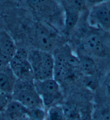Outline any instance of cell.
I'll return each mask as SVG.
<instances>
[{"label":"cell","instance_id":"cell-1","mask_svg":"<svg viewBox=\"0 0 110 120\" xmlns=\"http://www.w3.org/2000/svg\"><path fill=\"white\" fill-rule=\"evenodd\" d=\"M28 59L33 72L34 80L53 78L54 57L50 52L37 50L28 52Z\"/></svg>","mask_w":110,"mask_h":120},{"label":"cell","instance_id":"cell-2","mask_svg":"<svg viewBox=\"0 0 110 120\" xmlns=\"http://www.w3.org/2000/svg\"><path fill=\"white\" fill-rule=\"evenodd\" d=\"M12 99L21 103L28 109L44 107L41 98L35 90L33 81L17 80Z\"/></svg>","mask_w":110,"mask_h":120},{"label":"cell","instance_id":"cell-3","mask_svg":"<svg viewBox=\"0 0 110 120\" xmlns=\"http://www.w3.org/2000/svg\"><path fill=\"white\" fill-rule=\"evenodd\" d=\"M33 83L44 107L49 108L54 106L61 98L62 93L60 83L53 78L41 81L34 80Z\"/></svg>","mask_w":110,"mask_h":120},{"label":"cell","instance_id":"cell-4","mask_svg":"<svg viewBox=\"0 0 110 120\" xmlns=\"http://www.w3.org/2000/svg\"><path fill=\"white\" fill-rule=\"evenodd\" d=\"M10 70L18 80L34 81L33 72L28 59V51L18 49L9 64Z\"/></svg>","mask_w":110,"mask_h":120},{"label":"cell","instance_id":"cell-5","mask_svg":"<svg viewBox=\"0 0 110 120\" xmlns=\"http://www.w3.org/2000/svg\"><path fill=\"white\" fill-rule=\"evenodd\" d=\"M90 19L93 25L104 30H110V3H100L93 7L90 12Z\"/></svg>","mask_w":110,"mask_h":120},{"label":"cell","instance_id":"cell-6","mask_svg":"<svg viewBox=\"0 0 110 120\" xmlns=\"http://www.w3.org/2000/svg\"><path fill=\"white\" fill-rule=\"evenodd\" d=\"M35 41L38 49L43 51L50 52L54 45V38L53 34L42 23H38L36 25Z\"/></svg>","mask_w":110,"mask_h":120},{"label":"cell","instance_id":"cell-7","mask_svg":"<svg viewBox=\"0 0 110 120\" xmlns=\"http://www.w3.org/2000/svg\"><path fill=\"white\" fill-rule=\"evenodd\" d=\"M54 57L53 79L60 83L67 78L71 66L69 63V57L66 53H57Z\"/></svg>","mask_w":110,"mask_h":120},{"label":"cell","instance_id":"cell-8","mask_svg":"<svg viewBox=\"0 0 110 120\" xmlns=\"http://www.w3.org/2000/svg\"><path fill=\"white\" fill-rule=\"evenodd\" d=\"M83 48L88 53L97 57L106 54V46L103 38L97 34H92L86 38L83 43Z\"/></svg>","mask_w":110,"mask_h":120},{"label":"cell","instance_id":"cell-9","mask_svg":"<svg viewBox=\"0 0 110 120\" xmlns=\"http://www.w3.org/2000/svg\"><path fill=\"white\" fill-rule=\"evenodd\" d=\"M63 4L65 13L64 26L67 31L69 32L77 24L81 10L76 8L71 1H64Z\"/></svg>","mask_w":110,"mask_h":120},{"label":"cell","instance_id":"cell-10","mask_svg":"<svg viewBox=\"0 0 110 120\" xmlns=\"http://www.w3.org/2000/svg\"><path fill=\"white\" fill-rule=\"evenodd\" d=\"M17 80L9 66L0 71V92L12 96Z\"/></svg>","mask_w":110,"mask_h":120},{"label":"cell","instance_id":"cell-11","mask_svg":"<svg viewBox=\"0 0 110 120\" xmlns=\"http://www.w3.org/2000/svg\"><path fill=\"white\" fill-rule=\"evenodd\" d=\"M28 109L18 101L12 99L4 110L7 116L11 120H21L28 115Z\"/></svg>","mask_w":110,"mask_h":120},{"label":"cell","instance_id":"cell-12","mask_svg":"<svg viewBox=\"0 0 110 120\" xmlns=\"http://www.w3.org/2000/svg\"><path fill=\"white\" fill-rule=\"evenodd\" d=\"M17 50L12 38L7 32L0 31V52L10 60Z\"/></svg>","mask_w":110,"mask_h":120},{"label":"cell","instance_id":"cell-13","mask_svg":"<svg viewBox=\"0 0 110 120\" xmlns=\"http://www.w3.org/2000/svg\"><path fill=\"white\" fill-rule=\"evenodd\" d=\"M79 66L85 75H95L97 71L95 61L89 56L82 55L78 57Z\"/></svg>","mask_w":110,"mask_h":120},{"label":"cell","instance_id":"cell-14","mask_svg":"<svg viewBox=\"0 0 110 120\" xmlns=\"http://www.w3.org/2000/svg\"><path fill=\"white\" fill-rule=\"evenodd\" d=\"M45 120H66L62 106L54 105L48 108Z\"/></svg>","mask_w":110,"mask_h":120},{"label":"cell","instance_id":"cell-15","mask_svg":"<svg viewBox=\"0 0 110 120\" xmlns=\"http://www.w3.org/2000/svg\"><path fill=\"white\" fill-rule=\"evenodd\" d=\"M62 106L66 120H80V113L75 106L68 104Z\"/></svg>","mask_w":110,"mask_h":120},{"label":"cell","instance_id":"cell-16","mask_svg":"<svg viewBox=\"0 0 110 120\" xmlns=\"http://www.w3.org/2000/svg\"><path fill=\"white\" fill-rule=\"evenodd\" d=\"M28 116L33 120H45L46 112L44 107H36L28 109Z\"/></svg>","mask_w":110,"mask_h":120},{"label":"cell","instance_id":"cell-17","mask_svg":"<svg viewBox=\"0 0 110 120\" xmlns=\"http://www.w3.org/2000/svg\"><path fill=\"white\" fill-rule=\"evenodd\" d=\"M85 86L90 90H95L99 85V81L95 75H85L83 79Z\"/></svg>","mask_w":110,"mask_h":120},{"label":"cell","instance_id":"cell-18","mask_svg":"<svg viewBox=\"0 0 110 120\" xmlns=\"http://www.w3.org/2000/svg\"><path fill=\"white\" fill-rule=\"evenodd\" d=\"M12 99V96L0 92V112H4L8 103Z\"/></svg>","mask_w":110,"mask_h":120},{"label":"cell","instance_id":"cell-19","mask_svg":"<svg viewBox=\"0 0 110 120\" xmlns=\"http://www.w3.org/2000/svg\"><path fill=\"white\" fill-rule=\"evenodd\" d=\"M10 59L0 52V71L8 68L9 64Z\"/></svg>","mask_w":110,"mask_h":120},{"label":"cell","instance_id":"cell-20","mask_svg":"<svg viewBox=\"0 0 110 120\" xmlns=\"http://www.w3.org/2000/svg\"><path fill=\"white\" fill-rule=\"evenodd\" d=\"M80 120H92L91 115L90 112H85L83 114H80Z\"/></svg>","mask_w":110,"mask_h":120},{"label":"cell","instance_id":"cell-21","mask_svg":"<svg viewBox=\"0 0 110 120\" xmlns=\"http://www.w3.org/2000/svg\"><path fill=\"white\" fill-rule=\"evenodd\" d=\"M106 86L108 92L110 94V73L108 74L106 79Z\"/></svg>","mask_w":110,"mask_h":120},{"label":"cell","instance_id":"cell-22","mask_svg":"<svg viewBox=\"0 0 110 120\" xmlns=\"http://www.w3.org/2000/svg\"><path fill=\"white\" fill-rule=\"evenodd\" d=\"M104 120H110V112H108L104 116Z\"/></svg>","mask_w":110,"mask_h":120},{"label":"cell","instance_id":"cell-23","mask_svg":"<svg viewBox=\"0 0 110 120\" xmlns=\"http://www.w3.org/2000/svg\"><path fill=\"white\" fill-rule=\"evenodd\" d=\"M21 120H32V119H31V118L28 117V116H26V117L23 118V119H21Z\"/></svg>","mask_w":110,"mask_h":120}]
</instances>
